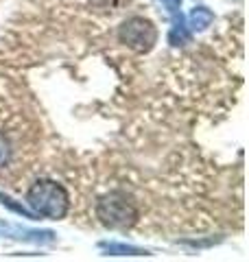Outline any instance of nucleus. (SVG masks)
Listing matches in <instances>:
<instances>
[{"mask_svg":"<svg viewBox=\"0 0 249 262\" xmlns=\"http://www.w3.org/2000/svg\"><path fill=\"white\" fill-rule=\"evenodd\" d=\"M27 201L31 206V212L53 221L64 219L70 208V196L66 192V188L61 184L53 182V179H37L29 188Z\"/></svg>","mask_w":249,"mask_h":262,"instance_id":"obj_1","label":"nucleus"},{"mask_svg":"<svg viewBox=\"0 0 249 262\" xmlns=\"http://www.w3.org/2000/svg\"><path fill=\"white\" fill-rule=\"evenodd\" d=\"M96 216L110 229H127L138 221V208L125 192H110L98 199Z\"/></svg>","mask_w":249,"mask_h":262,"instance_id":"obj_2","label":"nucleus"},{"mask_svg":"<svg viewBox=\"0 0 249 262\" xmlns=\"http://www.w3.org/2000/svg\"><path fill=\"white\" fill-rule=\"evenodd\" d=\"M118 39L136 53H149L157 42V29L153 27L151 20L134 15V18L125 20L120 24Z\"/></svg>","mask_w":249,"mask_h":262,"instance_id":"obj_3","label":"nucleus"},{"mask_svg":"<svg viewBox=\"0 0 249 262\" xmlns=\"http://www.w3.org/2000/svg\"><path fill=\"white\" fill-rule=\"evenodd\" d=\"M169 9V15L173 20V27H171V33H169V42L173 46H184L190 42V31L186 27V20L181 15V0H162Z\"/></svg>","mask_w":249,"mask_h":262,"instance_id":"obj_4","label":"nucleus"},{"mask_svg":"<svg viewBox=\"0 0 249 262\" xmlns=\"http://www.w3.org/2000/svg\"><path fill=\"white\" fill-rule=\"evenodd\" d=\"M212 20H214V13L208 9V7H195L188 15L186 27H190L188 31H205L212 24Z\"/></svg>","mask_w":249,"mask_h":262,"instance_id":"obj_5","label":"nucleus"},{"mask_svg":"<svg viewBox=\"0 0 249 262\" xmlns=\"http://www.w3.org/2000/svg\"><path fill=\"white\" fill-rule=\"evenodd\" d=\"M107 256H147V249H138L131 245H122V243H101L98 245Z\"/></svg>","mask_w":249,"mask_h":262,"instance_id":"obj_6","label":"nucleus"},{"mask_svg":"<svg viewBox=\"0 0 249 262\" xmlns=\"http://www.w3.org/2000/svg\"><path fill=\"white\" fill-rule=\"evenodd\" d=\"M0 199H3V206H7V208H11L13 212H18V214H22V216H27V219H37V214L35 212H29L24 206H18V203H13V199H9V196H5V194H0Z\"/></svg>","mask_w":249,"mask_h":262,"instance_id":"obj_7","label":"nucleus"},{"mask_svg":"<svg viewBox=\"0 0 249 262\" xmlns=\"http://www.w3.org/2000/svg\"><path fill=\"white\" fill-rule=\"evenodd\" d=\"M9 155H11V149H9V142L5 138H0V168L9 162Z\"/></svg>","mask_w":249,"mask_h":262,"instance_id":"obj_8","label":"nucleus"}]
</instances>
